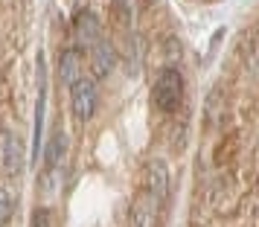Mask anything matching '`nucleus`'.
<instances>
[{"label":"nucleus","mask_w":259,"mask_h":227,"mask_svg":"<svg viewBox=\"0 0 259 227\" xmlns=\"http://www.w3.org/2000/svg\"><path fill=\"white\" fill-rule=\"evenodd\" d=\"M181 96H184V79L175 67H163L157 73V82H154V105L160 111H175L181 105Z\"/></svg>","instance_id":"1"},{"label":"nucleus","mask_w":259,"mask_h":227,"mask_svg":"<svg viewBox=\"0 0 259 227\" xmlns=\"http://www.w3.org/2000/svg\"><path fill=\"white\" fill-rule=\"evenodd\" d=\"M24 143L21 137L9 128H0V172L6 178H21L24 175Z\"/></svg>","instance_id":"2"},{"label":"nucleus","mask_w":259,"mask_h":227,"mask_svg":"<svg viewBox=\"0 0 259 227\" xmlns=\"http://www.w3.org/2000/svg\"><path fill=\"white\" fill-rule=\"evenodd\" d=\"M96 102H99V90H96V82L82 76L79 82L70 87V105H73V117L79 122H88L94 117Z\"/></svg>","instance_id":"3"},{"label":"nucleus","mask_w":259,"mask_h":227,"mask_svg":"<svg viewBox=\"0 0 259 227\" xmlns=\"http://www.w3.org/2000/svg\"><path fill=\"white\" fill-rule=\"evenodd\" d=\"M59 76H61V82L67 84V87H73V84L84 76V59H82V53H79V50H61V56H59Z\"/></svg>","instance_id":"4"},{"label":"nucleus","mask_w":259,"mask_h":227,"mask_svg":"<svg viewBox=\"0 0 259 227\" xmlns=\"http://www.w3.org/2000/svg\"><path fill=\"white\" fill-rule=\"evenodd\" d=\"M114 64H117V59H114V47H111L108 41L99 38L94 47H91V70H94V82H96V79L111 76Z\"/></svg>","instance_id":"5"},{"label":"nucleus","mask_w":259,"mask_h":227,"mask_svg":"<svg viewBox=\"0 0 259 227\" xmlns=\"http://www.w3.org/2000/svg\"><path fill=\"white\" fill-rule=\"evenodd\" d=\"M73 32L79 35V41H84V44H91L94 47L96 41H99V35H102V24H99V18H96L94 12H79L76 15V21H73Z\"/></svg>","instance_id":"6"},{"label":"nucleus","mask_w":259,"mask_h":227,"mask_svg":"<svg viewBox=\"0 0 259 227\" xmlns=\"http://www.w3.org/2000/svg\"><path fill=\"white\" fill-rule=\"evenodd\" d=\"M149 195L152 201H166L169 195V172H166L163 160H154L149 166Z\"/></svg>","instance_id":"7"},{"label":"nucleus","mask_w":259,"mask_h":227,"mask_svg":"<svg viewBox=\"0 0 259 227\" xmlns=\"http://www.w3.org/2000/svg\"><path fill=\"white\" fill-rule=\"evenodd\" d=\"M12 213H15V198H12V192L0 187V227L12 218Z\"/></svg>","instance_id":"8"}]
</instances>
